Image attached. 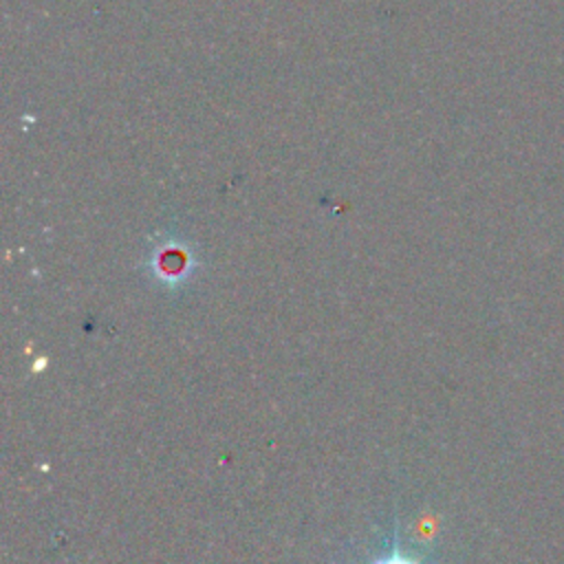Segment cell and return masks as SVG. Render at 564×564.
<instances>
[{
    "label": "cell",
    "instance_id": "obj_1",
    "mask_svg": "<svg viewBox=\"0 0 564 564\" xmlns=\"http://www.w3.org/2000/svg\"><path fill=\"white\" fill-rule=\"evenodd\" d=\"M370 564H421V562H419V560H412L410 555H405V553L401 551V546H399L397 535H394L390 549H386V551H383L379 557H375Z\"/></svg>",
    "mask_w": 564,
    "mask_h": 564
}]
</instances>
